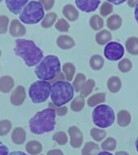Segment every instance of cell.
<instances>
[{
	"label": "cell",
	"instance_id": "obj_1",
	"mask_svg": "<svg viewBox=\"0 0 138 155\" xmlns=\"http://www.w3.org/2000/svg\"><path fill=\"white\" fill-rule=\"evenodd\" d=\"M15 53L23 58L28 66L38 65L43 59V51L36 45L32 41L18 39L15 41Z\"/></svg>",
	"mask_w": 138,
	"mask_h": 155
},
{
	"label": "cell",
	"instance_id": "obj_2",
	"mask_svg": "<svg viewBox=\"0 0 138 155\" xmlns=\"http://www.w3.org/2000/svg\"><path fill=\"white\" fill-rule=\"evenodd\" d=\"M56 112L53 108H46L38 111L29 120V128L34 134L49 133L55 128Z\"/></svg>",
	"mask_w": 138,
	"mask_h": 155
},
{
	"label": "cell",
	"instance_id": "obj_3",
	"mask_svg": "<svg viewBox=\"0 0 138 155\" xmlns=\"http://www.w3.org/2000/svg\"><path fill=\"white\" fill-rule=\"evenodd\" d=\"M36 77L42 81L52 80L61 74V63L57 56L48 55L39 62L35 69Z\"/></svg>",
	"mask_w": 138,
	"mask_h": 155
},
{
	"label": "cell",
	"instance_id": "obj_4",
	"mask_svg": "<svg viewBox=\"0 0 138 155\" xmlns=\"http://www.w3.org/2000/svg\"><path fill=\"white\" fill-rule=\"evenodd\" d=\"M74 90L69 82L57 81L51 87V99L55 107H61L74 97Z\"/></svg>",
	"mask_w": 138,
	"mask_h": 155
},
{
	"label": "cell",
	"instance_id": "obj_5",
	"mask_svg": "<svg viewBox=\"0 0 138 155\" xmlns=\"http://www.w3.org/2000/svg\"><path fill=\"white\" fill-rule=\"evenodd\" d=\"M44 11L41 2L30 1L19 14V20L26 24H37L43 19Z\"/></svg>",
	"mask_w": 138,
	"mask_h": 155
},
{
	"label": "cell",
	"instance_id": "obj_6",
	"mask_svg": "<svg viewBox=\"0 0 138 155\" xmlns=\"http://www.w3.org/2000/svg\"><path fill=\"white\" fill-rule=\"evenodd\" d=\"M92 120L96 126L101 128H108L115 121L113 109L106 104H100L92 112Z\"/></svg>",
	"mask_w": 138,
	"mask_h": 155
},
{
	"label": "cell",
	"instance_id": "obj_7",
	"mask_svg": "<svg viewBox=\"0 0 138 155\" xmlns=\"http://www.w3.org/2000/svg\"><path fill=\"white\" fill-rule=\"evenodd\" d=\"M51 84L48 82L39 80L33 82L29 88V96L34 104L46 101L51 92Z\"/></svg>",
	"mask_w": 138,
	"mask_h": 155
},
{
	"label": "cell",
	"instance_id": "obj_8",
	"mask_svg": "<svg viewBox=\"0 0 138 155\" xmlns=\"http://www.w3.org/2000/svg\"><path fill=\"white\" fill-rule=\"evenodd\" d=\"M124 54V48L121 44L118 42H110L105 46L104 56L107 60L116 61L120 60Z\"/></svg>",
	"mask_w": 138,
	"mask_h": 155
},
{
	"label": "cell",
	"instance_id": "obj_9",
	"mask_svg": "<svg viewBox=\"0 0 138 155\" xmlns=\"http://www.w3.org/2000/svg\"><path fill=\"white\" fill-rule=\"evenodd\" d=\"M70 137V145L74 148H79L83 142V135L79 128L76 126H71L68 130Z\"/></svg>",
	"mask_w": 138,
	"mask_h": 155
},
{
	"label": "cell",
	"instance_id": "obj_10",
	"mask_svg": "<svg viewBox=\"0 0 138 155\" xmlns=\"http://www.w3.org/2000/svg\"><path fill=\"white\" fill-rule=\"evenodd\" d=\"M75 4L78 9L85 12H94L100 4V1L94 0H76Z\"/></svg>",
	"mask_w": 138,
	"mask_h": 155
},
{
	"label": "cell",
	"instance_id": "obj_11",
	"mask_svg": "<svg viewBox=\"0 0 138 155\" xmlns=\"http://www.w3.org/2000/svg\"><path fill=\"white\" fill-rule=\"evenodd\" d=\"M26 98V93L24 87L19 86L13 91L11 95V103L13 105L19 106L24 103V99Z\"/></svg>",
	"mask_w": 138,
	"mask_h": 155
},
{
	"label": "cell",
	"instance_id": "obj_12",
	"mask_svg": "<svg viewBox=\"0 0 138 155\" xmlns=\"http://www.w3.org/2000/svg\"><path fill=\"white\" fill-rule=\"evenodd\" d=\"M28 2V0H7L5 3L10 12L14 13L15 15H18L21 12Z\"/></svg>",
	"mask_w": 138,
	"mask_h": 155
},
{
	"label": "cell",
	"instance_id": "obj_13",
	"mask_svg": "<svg viewBox=\"0 0 138 155\" xmlns=\"http://www.w3.org/2000/svg\"><path fill=\"white\" fill-rule=\"evenodd\" d=\"M25 33L26 29L24 25L18 19H13L10 26V34L14 37H19L24 36Z\"/></svg>",
	"mask_w": 138,
	"mask_h": 155
},
{
	"label": "cell",
	"instance_id": "obj_14",
	"mask_svg": "<svg viewBox=\"0 0 138 155\" xmlns=\"http://www.w3.org/2000/svg\"><path fill=\"white\" fill-rule=\"evenodd\" d=\"M62 13L66 19H68L70 21L72 22L77 20L78 16H79L78 11L71 4L65 5V7H63Z\"/></svg>",
	"mask_w": 138,
	"mask_h": 155
},
{
	"label": "cell",
	"instance_id": "obj_15",
	"mask_svg": "<svg viewBox=\"0 0 138 155\" xmlns=\"http://www.w3.org/2000/svg\"><path fill=\"white\" fill-rule=\"evenodd\" d=\"M12 140L17 145H22L26 140V132L23 128L17 127L13 130L12 134Z\"/></svg>",
	"mask_w": 138,
	"mask_h": 155
},
{
	"label": "cell",
	"instance_id": "obj_16",
	"mask_svg": "<svg viewBox=\"0 0 138 155\" xmlns=\"http://www.w3.org/2000/svg\"><path fill=\"white\" fill-rule=\"evenodd\" d=\"M57 44H58V47L62 49H70L75 45V42L72 37L66 36V35L58 36V40H57Z\"/></svg>",
	"mask_w": 138,
	"mask_h": 155
},
{
	"label": "cell",
	"instance_id": "obj_17",
	"mask_svg": "<svg viewBox=\"0 0 138 155\" xmlns=\"http://www.w3.org/2000/svg\"><path fill=\"white\" fill-rule=\"evenodd\" d=\"M107 87L111 93H117L120 91L122 87V82L120 78L117 76H112L107 80Z\"/></svg>",
	"mask_w": 138,
	"mask_h": 155
},
{
	"label": "cell",
	"instance_id": "obj_18",
	"mask_svg": "<svg viewBox=\"0 0 138 155\" xmlns=\"http://www.w3.org/2000/svg\"><path fill=\"white\" fill-rule=\"evenodd\" d=\"M14 87V80L11 76H3L0 78V91L8 93Z\"/></svg>",
	"mask_w": 138,
	"mask_h": 155
},
{
	"label": "cell",
	"instance_id": "obj_19",
	"mask_svg": "<svg viewBox=\"0 0 138 155\" xmlns=\"http://www.w3.org/2000/svg\"><path fill=\"white\" fill-rule=\"evenodd\" d=\"M132 116L126 110H121L117 114V123L121 127H126L131 123Z\"/></svg>",
	"mask_w": 138,
	"mask_h": 155
},
{
	"label": "cell",
	"instance_id": "obj_20",
	"mask_svg": "<svg viewBox=\"0 0 138 155\" xmlns=\"http://www.w3.org/2000/svg\"><path fill=\"white\" fill-rule=\"evenodd\" d=\"M126 49L132 55H138V38L132 36L126 41Z\"/></svg>",
	"mask_w": 138,
	"mask_h": 155
},
{
	"label": "cell",
	"instance_id": "obj_21",
	"mask_svg": "<svg viewBox=\"0 0 138 155\" xmlns=\"http://www.w3.org/2000/svg\"><path fill=\"white\" fill-rule=\"evenodd\" d=\"M122 25V19L119 15H112L107 20V26L111 31L120 28Z\"/></svg>",
	"mask_w": 138,
	"mask_h": 155
},
{
	"label": "cell",
	"instance_id": "obj_22",
	"mask_svg": "<svg viewBox=\"0 0 138 155\" xmlns=\"http://www.w3.org/2000/svg\"><path fill=\"white\" fill-rule=\"evenodd\" d=\"M99 151V147L96 143L88 141L82 150V155H97Z\"/></svg>",
	"mask_w": 138,
	"mask_h": 155
},
{
	"label": "cell",
	"instance_id": "obj_23",
	"mask_svg": "<svg viewBox=\"0 0 138 155\" xmlns=\"http://www.w3.org/2000/svg\"><path fill=\"white\" fill-rule=\"evenodd\" d=\"M96 42L100 45H104L111 40V32L107 30H102L96 34Z\"/></svg>",
	"mask_w": 138,
	"mask_h": 155
},
{
	"label": "cell",
	"instance_id": "obj_24",
	"mask_svg": "<svg viewBox=\"0 0 138 155\" xmlns=\"http://www.w3.org/2000/svg\"><path fill=\"white\" fill-rule=\"evenodd\" d=\"M26 150L30 154H39L42 151V145L37 140H31L26 145Z\"/></svg>",
	"mask_w": 138,
	"mask_h": 155
},
{
	"label": "cell",
	"instance_id": "obj_25",
	"mask_svg": "<svg viewBox=\"0 0 138 155\" xmlns=\"http://www.w3.org/2000/svg\"><path fill=\"white\" fill-rule=\"evenodd\" d=\"M95 82L93 79H88L82 85V88L80 90V96L84 98L87 97L92 92V90L94 87Z\"/></svg>",
	"mask_w": 138,
	"mask_h": 155
},
{
	"label": "cell",
	"instance_id": "obj_26",
	"mask_svg": "<svg viewBox=\"0 0 138 155\" xmlns=\"http://www.w3.org/2000/svg\"><path fill=\"white\" fill-rule=\"evenodd\" d=\"M106 100V94L105 93H97L92 95L87 100V104L89 107H94L99 104L104 103Z\"/></svg>",
	"mask_w": 138,
	"mask_h": 155
},
{
	"label": "cell",
	"instance_id": "obj_27",
	"mask_svg": "<svg viewBox=\"0 0 138 155\" xmlns=\"http://www.w3.org/2000/svg\"><path fill=\"white\" fill-rule=\"evenodd\" d=\"M104 65V58L100 55L95 54L93 55L90 59V66L91 67L92 70H101Z\"/></svg>",
	"mask_w": 138,
	"mask_h": 155
},
{
	"label": "cell",
	"instance_id": "obj_28",
	"mask_svg": "<svg viewBox=\"0 0 138 155\" xmlns=\"http://www.w3.org/2000/svg\"><path fill=\"white\" fill-rule=\"evenodd\" d=\"M90 25L91 27V28L95 31L100 30L101 28H103L104 25V19L98 15H94L90 19Z\"/></svg>",
	"mask_w": 138,
	"mask_h": 155
},
{
	"label": "cell",
	"instance_id": "obj_29",
	"mask_svg": "<svg viewBox=\"0 0 138 155\" xmlns=\"http://www.w3.org/2000/svg\"><path fill=\"white\" fill-rule=\"evenodd\" d=\"M56 19H57V14L55 12H49L46 15L41 22V26L45 28H50L55 23Z\"/></svg>",
	"mask_w": 138,
	"mask_h": 155
},
{
	"label": "cell",
	"instance_id": "obj_30",
	"mask_svg": "<svg viewBox=\"0 0 138 155\" xmlns=\"http://www.w3.org/2000/svg\"><path fill=\"white\" fill-rule=\"evenodd\" d=\"M85 106V99L81 96H77L70 104V107L74 111H82Z\"/></svg>",
	"mask_w": 138,
	"mask_h": 155
},
{
	"label": "cell",
	"instance_id": "obj_31",
	"mask_svg": "<svg viewBox=\"0 0 138 155\" xmlns=\"http://www.w3.org/2000/svg\"><path fill=\"white\" fill-rule=\"evenodd\" d=\"M63 71L65 74V78L68 81H71L74 78L75 73V66L74 64L70 62L65 63V65H63Z\"/></svg>",
	"mask_w": 138,
	"mask_h": 155
},
{
	"label": "cell",
	"instance_id": "obj_32",
	"mask_svg": "<svg viewBox=\"0 0 138 155\" xmlns=\"http://www.w3.org/2000/svg\"><path fill=\"white\" fill-rule=\"evenodd\" d=\"M86 82V76L83 74H77L76 75L74 81L73 82V88L76 92H80V90L82 88V85Z\"/></svg>",
	"mask_w": 138,
	"mask_h": 155
},
{
	"label": "cell",
	"instance_id": "obj_33",
	"mask_svg": "<svg viewBox=\"0 0 138 155\" xmlns=\"http://www.w3.org/2000/svg\"><path fill=\"white\" fill-rule=\"evenodd\" d=\"M101 148L104 151H113L116 148V140L113 137L107 138L104 142L102 143Z\"/></svg>",
	"mask_w": 138,
	"mask_h": 155
},
{
	"label": "cell",
	"instance_id": "obj_34",
	"mask_svg": "<svg viewBox=\"0 0 138 155\" xmlns=\"http://www.w3.org/2000/svg\"><path fill=\"white\" fill-rule=\"evenodd\" d=\"M133 68V63L128 58H123L119 62L118 69L122 73L129 72Z\"/></svg>",
	"mask_w": 138,
	"mask_h": 155
},
{
	"label": "cell",
	"instance_id": "obj_35",
	"mask_svg": "<svg viewBox=\"0 0 138 155\" xmlns=\"http://www.w3.org/2000/svg\"><path fill=\"white\" fill-rule=\"evenodd\" d=\"M107 133L103 129H99L97 128H93L90 130V136L92 138L96 141H101L105 138Z\"/></svg>",
	"mask_w": 138,
	"mask_h": 155
},
{
	"label": "cell",
	"instance_id": "obj_36",
	"mask_svg": "<svg viewBox=\"0 0 138 155\" xmlns=\"http://www.w3.org/2000/svg\"><path fill=\"white\" fill-rule=\"evenodd\" d=\"M12 128V123L8 120H2L0 121V137L5 136L9 133Z\"/></svg>",
	"mask_w": 138,
	"mask_h": 155
},
{
	"label": "cell",
	"instance_id": "obj_37",
	"mask_svg": "<svg viewBox=\"0 0 138 155\" xmlns=\"http://www.w3.org/2000/svg\"><path fill=\"white\" fill-rule=\"evenodd\" d=\"M53 140H55L58 145H64L68 141V137L64 132H58L53 135Z\"/></svg>",
	"mask_w": 138,
	"mask_h": 155
},
{
	"label": "cell",
	"instance_id": "obj_38",
	"mask_svg": "<svg viewBox=\"0 0 138 155\" xmlns=\"http://www.w3.org/2000/svg\"><path fill=\"white\" fill-rule=\"evenodd\" d=\"M113 12V7L109 2H104L102 3L100 7V15L103 17L108 16L111 12Z\"/></svg>",
	"mask_w": 138,
	"mask_h": 155
},
{
	"label": "cell",
	"instance_id": "obj_39",
	"mask_svg": "<svg viewBox=\"0 0 138 155\" xmlns=\"http://www.w3.org/2000/svg\"><path fill=\"white\" fill-rule=\"evenodd\" d=\"M55 28L57 30L60 31H68V30L70 29V24H68L65 19H60L56 24Z\"/></svg>",
	"mask_w": 138,
	"mask_h": 155
},
{
	"label": "cell",
	"instance_id": "obj_40",
	"mask_svg": "<svg viewBox=\"0 0 138 155\" xmlns=\"http://www.w3.org/2000/svg\"><path fill=\"white\" fill-rule=\"evenodd\" d=\"M8 23H9L8 17L5 15H0V34H4L7 32Z\"/></svg>",
	"mask_w": 138,
	"mask_h": 155
},
{
	"label": "cell",
	"instance_id": "obj_41",
	"mask_svg": "<svg viewBox=\"0 0 138 155\" xmlns=\"http://www.w3.org/2000/svg\"><path fill=\"white\" fill-rule=\"evenodd\" d=\"M49 107H50V108H53L54 111L56 110V111H57V113L59 115V116H64V115H65V114L67 113L68 111V109L66 107H53L51 105V104L49 103Z\"/></svg>",
	"mask_w": 138,
	"mask_h": 155
},
{
	"label": "cell",
	"instance_id": "obj_42",
	"mask_svg": "<svg viewBox=\"0 0 138 155\" xmlns=\"http://www.w3.org/2000/svg\"><path fill=\"white\" fill-rule=\"evenodd\" d=\"M41 2L46 11L50 10L53 7V4H54V1L53 0H44V1H41Z\"/></svg>",
	"mask_w": 138,
	"mask_h": 155
},
{
	"label": "cell",
	"instance_id": "obj_43",
	"mask_svg": "<svg viewBox=\"0 0 138 155\" xmlns=\"http://www.w3.org/2000/svg\"><path fill=\"white\" fill-rule=\"evenodd\" d=\"M9 149L2 143L0 142V155H8Z\"/></svg>",
	"mask_w": 138,
	"mask_h": 155
},
{
	"label": "cell",
	"instance_id": "obj_44",
	"mask_svg": "<svg viewBox=\"0 0 138 155\" xmlns=\"http://www.w3.org/2000/svg\"><path fill=\"white\" fill-rule=\"evenodd\" d=\"M47 155H64L61 150H49Z\"/></svg>",
	"mask_w": 138,
	"mask_h": 155
},
{
	"label": "cell",
	"instance_id": "obj_45",
	"mask_svg": "<svg viewBox=\"0 0 138 155\" xmlns=\"http://www.w3.org/2000/svg\"><path fill=\"white\" fill-rule=\"evenodd\" d=\"M8 155H28V154H26L24 152H22V151H14V152H12Z\"/></svg>",
	"mask_w": 138,
	"mask_h": 155
},
{
	"label": "cell",
	"instance_id": "obj_46",
	"mask_svg": "<svg viewBox=\"0 0 138 155\" xmlns=\"http://www.w3.org/2000/svg\"><path fill=\"white\" fill-rule=\"evenodd\" d=\"M128 4L131 7H136L138 4V1H128Z\"/></svg>",
	"mask_w": 138,
	"mask_h": 155
},
{
	"label": "cell",
	"instance_id": "obj_47",
	"mask_svg": "<svg viewBox=\"0 0 138 155\" xmlns=\"http://www.w3.org/2000/svg\"><path fill=\"white\" fill-rule=\"evenodd\" d=\"M134 16H135L136 21L137 22L138 24V4L135 7V12H134Z\"/></svg>",
	"mask_w": 138,
	"mask_h": 155
},
{
	"label": "cell",
	"instance_id": "obj_48",
	"mask_svg": "<svg viewBox=\"0 0 138 155\" xmlns=\"http://www.w3.org/2000/svg\"><path fill=\"white\" fill-rule=\"evenodd\" d=\"M115 155H129L127 152L125 151H118V152L116 153Z\"/></svg>",
	"mask_w": 138,
	"mask_h": 155
},
{
	"label": "cell",
	"instance_id": "obj_49",
	"mask_svg": "<svg viewBox=\"0 0 138 155\" xmlns=\"http://www.w3.org/2000/svg\"><path fill=\"white\" fill-rule=\"evenodd\" d=\"M97 155H113V154H111V153L107 152V151H103V152L99 153Z\"/></svg>",
	"mask_w": 138,
	"mask_h": 155
},
{
	"label": "cell",
	"instance_id": "obj_50",
	"mask_svg": "<svg viewBox=\"0 0 138 155\" xmlns=\"http://www.w3.org/2000/svg\"><path fill=\"white\" fill-rule=\"evenodd\" d=\"M136 150H137L138 152V137L136 139Z\"/></svg>",
	"mask_w": 138,
	"mask_h": 155
},
{
	"label": "cell",
	"instance_id": "obj_51",
	"mask_svg": "<svg viewBox=\"0 0 138 155\" xmlns=\"http://www.w3.org/2000/svg\"><path fill=\"white\" fill-rule=\"evenodd\" d=\"M0 56H1V50H0Z\"/></svg>",
	"mask_w": 138,
	"mask_h": 155
},
{
	"label": "cell",
	"instance_id": "obj_52",
	"mask_svg": "<svg viewBox=\"0 0 138 155\" xmlns=\"http://www.w3.org/2000/svg\"><path fill=\"white\" fill-rule=\"evenodd\" d=\"M41 155H42V154H41Z\"/></svg>",
	"mask_w": 138,
	"mask_h": 155
}]
</instances>
